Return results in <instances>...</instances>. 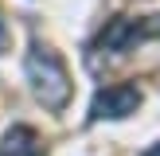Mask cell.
Segmentation results:
<instances>
[{"label": "cell", "instance_id": "1", "mask_svg": "<svg viewBox=\"0 0 160 156\" xmlns=\"http://www.w3.org/2000/svg\"><path fill=\"white\" fill-rule=\"evenodd\" d=\"M23 66H28V82L35 90V98L43 101V109H51V113L67 109V101H70V74H67V62L59 59V51L35 43L28 51V62Z\"/></svg>", "mask_w": 160, "mask_h": 156}, {"label": "cell", "instance_id": "2", "mask_svg": "<svg viewBox=\"0 0 160 156\" xmlns=\"http://www.w3.org/2000/svg\"><path fill=\"white\" fill-rule=\"evenodd\" d=\"M160 27V23H148V20H133V16H121V20H113L106 31L98 35V43H94V51L98 55H109V59H121V55H129L137 43H145L148 35Z\"/></svg>", "mask_w": 160, "mask_h": 156}, {"label": "cell", "instance_id": "3", "mask_svg": "<svg viewBox=\"0 0 160 156\" xmlns=\"http://www.w3.org/2000/svg\"><path fill=\"white\" fill-rule=\"evenodd\" d=\"M137 105H141V90H137L133 82H117V86H106V90H98V94H94L90 117H94V121H102V117L117 121V117L137 113Z\"/></svg>", "mask_w": 160, "mask_h": 156}, {"label": "cell", "instance_id": "4", "mask_svg": "<svg viewBox=\"0 0 160 156\" xmlns=\"http://www.w3.org/2000/svg\"><path fill=\"white\" fill-rule=\"evenodd\" d=\"M0 156H43V144H39V133L31 125H12L0 140Z\"/></svg>", "mask_w": 160, "mask_h": 156}, {"label": "cell", "instance_id": "5", "mask_svg": "<svg viewBox=\"0 0 160 156\" xmlns=\"http://www.w3.org/2000/svg\"><path fill=\"white\" fill-rule=\"evenodd\" d=\"M141 156H160V140H156V144H148V148H145Z\"/></svg>", "mask_w": 160, "mask_h": 156}, {"label": "cell", "instance_id": "6", "mask_svg": "<svg viewBox=\"0 0 160 156\" xmlns=\"http://www.w3.org/2000/svg\"><path fill=\"white\" fill-rule=\"evenodd\" d=\"M8 47V31H4V20H0V51Z\"/></svg>", "mask_w": 160, "mask_h": 156}]
</instances>
